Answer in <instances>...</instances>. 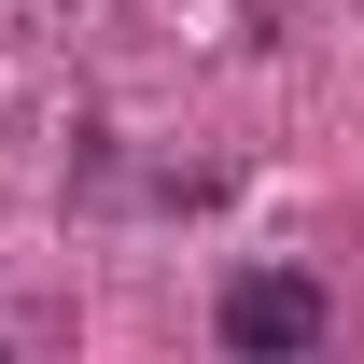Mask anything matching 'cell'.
Segmentation results:
<instances>
[{
  "instance_id": "1",
  "label": "cell",
  "mask_w": 364,
  "mask_h": 364,
  "mask_svg": "<svg viewBox=\"0 0 364 364\" xmlns=\"http://www.w3.org/2000/svg\"><path fill=\"white\" fill-rule=\"evenodd\" d=\"M322 280L309 267H238L225 280V350H322Z\"/></svg>"
}]
</instances>
